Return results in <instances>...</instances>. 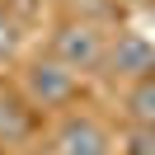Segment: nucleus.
Listing matches in <instances>:
<instances>
[{"instance_id":"f257e3e1","label":"nucleus","mask_w":155,"mask_h":155,"mask_svg":"<svg viewBox=\"0 0 155 155\" xmlns=\"http://www.w3.org/2000/svg\"><path fill=\"white\" fill-rule=\"evenodd\" d=\"M52 57L66 61L75 75H89V71H104L108 57V38L94 19H66L57 33H52Z\"/></svg>"},{"instance_id":"f03ea898","label":"nucleus","mask_w":155,"mask_h":155,"mask_svg":"<svg viewBox=\"0 0 155 155\" xmlns=\"http://www.w3.org/2000/svg\"><path fill=\"white\" fill-rule=\"evenodd\" d=\"M80 94V75L66 66V61H57L47 52V57L28 61V71H24V99H28L33 108H66L71 99Z\"/></svg>"},{"instance_id":"7ed1b4c3","label":"nucleus","mask_w":155,"mask_h":155,"mask_svg":"<svg viewBox=\"0 0 155 155\" xmlns=\"http://www.w3.org/2000/svg\"><path fill=\"white\" fill-rule=\"evenodd\" d=\"M104 71L117 80H127V85H141V80L155 75V42L146 38V33H113L108 38V57H104Z\"/></svg>"},{"instance_id":"20e7f679","label":"nucleus","mask_w":155,"mask_h":155,"mask_svg":"<svg viewBox=\"0 0 155 155\" xmlns=\"http://www.w3.org/2000/svg\"><path fill=\"white\" fill-rule=\"evenodd\" d=\"M52 155H113V136L99 117L66 113L52 132Z\"/></svg>"},{"instance_id":"39448f33","label":"nucleus","mask_w":155,"mask_h":155,"mask_svg":"<svg viewBox=\"0 0 155 155\" xmlns=\"http://www.w3.org/2000/svg\"><path fill=\"white\" fill-rule=\"evenodd\" d=\"M33 136V104L14 89H0V146H24Z\"/></svg>"},{"instance_id":"423d86ee","label":"nucleus","mask_w":155,"mask_h":155,"mask_svg":"<svg viewBox=\"0 0 155 155\" xmlns=\"http://www.w3.org/2000/svg\"><path fill=\"white\" fill-rule=\"evenodd\" d=\"M127 113H132V122H146V127H155V75L127 89Z\"/></svg>"},{"instance_id":"0eeeda50","label":"nucleus","mask_w":155,"mask_h":155,"mask_svg":"<svg viewBox=\"0 0 155 155\" xmlns=\"http://www.w3.org/2000/svg\"><path fill=\"white\" fill-rule=\"evenodd\" d=\"M122 155H155V127L132 122V132H127V141H122Z\"/></svg>"},{"instance_id":"6e6552de","label":"nucleus","mask_w":155,"mask_h":155,"mask_svg":"<svg viewBox=\"0 0 155 155\" xmlns=\"http://www.w3.org/2000/svg\"><path fill=\"white\" fill-rule=\"evenodd\" d=\"M14 47H19V24L5 14V5H0V57H10Z\"/></svg>"}]
</instances>
